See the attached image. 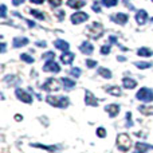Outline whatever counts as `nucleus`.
Instances as JSON below:
<instances>
[{"label": "nucleus", "instance_id": "f257e3e1", "mask_svg": "<svg viewBox=\"0 0 153 153\" xmlns=\"http://www.w3.org/2000/svg\"><path fill=\"white\" fill-rule=\"evenodd\" d=\"M116 144H117V148L121 152H128L130 149V146H132V140H130V137L128 134L121 133V134L117 136Z\"/></svg>", "mask_w": 153, "mask_h": 153}, {"label": "nucleus", "instance_id": "f03ea898", "mask_svg": "<svg viewBox=\"0 0 153 153\" xmlns=\"http://www.w3.org/2000/svg\"><path fill=\"white\" fill-rule=\"evenodd\" d=\"M46 101H47L51 106H54V108H62V109L67 108L70 103L67 97H53V95H48V97L46 98Z\"/></svg>", "mask_w": 153, "mask_h": 153}, {"label": "nucleus", "instance_id": "7ed1b4c3", "mask_svg": "<svg viewBox=\"0 0 153 153\" xmlns=\"http://www.w3.org/2000/svg\"><path fill=\"white\" fill-rule=\"evenodd\" d=\"M136 97H137V100L143 101V102H152L153 101V91L151 89H148V87H143V89H140L137 91Z\"/></svg>", "mask_w": 153, "mask_h": 153}, {"label": "nucleus", "instance_id": "20e7f679", "mask_svg": "<svg viewBox=\"0 0 153 153\" xmlns=\"http://www.w3.org/2000/svg\"><path fill=\"white\" fill-rule=\"evenodd\" d=\"M43 89H45L46 91H58V90H61V83H59L58 79L48 78L47 81L43 83Z\"/></svg>", "mask_w": 153, "mask_h": 153}, {"label": "nucleus", "instance_id": "39448f33", "mask_svg": "<svg viewBox=\"0 0 153 153\" xmlns=\"http://www.w3.org/2000/svg\"><path fill=\"white\" fill-rule=\"evenodd\" d=\"M103 30L102 27H101L100 23H93L91 26H90V30H89V35L93 38V39H98V38L102 35Z\"/></svg>", "mask_w": 153, "mask_h": 153}, {"label": "nucleus", "instance_id": "423d86ee", "mask_svg": "<svg viewBox=\"0 0 153 153\" xmlns=\"http://www.w3.org/2000/svg\"><path fill=\"white\" fill-rule=\"evenodd\" d=\"M15 94H16V97H18V100H20L22 102H26V103H31V102H32V97L26 91V90H23V89H16Z\"/></svg>", "mask_w": 153, "mask_h": 153}, {"label": "nucleus", "instance_id": "0eeeda50", "mask_svg": "<svg viewBox=\"0 0 153 153\" xmlns=\"http://www.w3.org/2000/svg\"><path fill=\"white\" fill-rule=\"evenodd\" d=\"M87 19H89V15L85 12H75L74 15L71 16V22L74 24H81V23H83V22H86Z\"/></svg>", "mask_w": 153, "mask_h": 153}, {"label": "nucleus", "instance_id": "6e6552de", "mask_svg": "<svg viewBox=\"0 0 153 153\" xmlns=\"http://www.w3.org/2000/svg\"><path fill=\"white\" fill-rule=\"evenodd\" d=\"M43 70H45V71H51V73H59L61 71V67H59V65L56 63V62L47 61L46 65L43 66Z\"/></svg>", "mask_w": 153, "mask_h": 153}, {"label": "nucleus", "instance_id": "1a4fd4ad", "mask_svg": "<svg viewBox=\"0 0 153 153\" xmlns=\"http://www.w3.org/2000/svg\"><path fill=\"white\" fill-rule=\"evenodd\" d=\"M85 103L89 106H98V100L89 90H86V93H85Z\"/></svg>", "mask_w": 153, "mask_h": 153}, {"label": "nucleus", "instance_id": "9d476101", "mask_svg": "<svg viewBox=\"0 0 153 153\" xmlns=\"http://www.w3.org/2000/svg\"><path fill=\"white\" fill-rule=\"evenodd\" d=\"M149 149H153V146L145 143H137L134 145V152L133 153H146Z\"/></svg>", "mask_w": 153, "mask_h": 153}, {"label": "nucleus", "instance_id": "9b49d317", "mask_svg": "<svg viewBox=\"0 0 153 153\" xmlns=\"http://www.w3.org/2000/svg\"><path fill=\"white\" fill-rule=\"evenodd\" d=\"M128 15H125V13H122V12H120V13H114L113 16H111V20L113 22H116V23H118V24H125L128 22Z\"/></svg>", "mask_w": 153, "mask_h": 153}, {"label": "nucleus", "instance_id": "f8f14e48", "mask_svg": "<svg viewBox=\"0 0 153 153\" xmlns=\"http://www.w3.org/2000/svg\"><path fill=\"white\" fill-rule=\"evenodd\" d=\"M105 110L108 111L110 117H116L117 114L120 113V106L117 105V103H110V105H108L105 108Z\"/></svg>", "mask_w": 153, "mask_h": 153}, {"label": "nucleus", "instance_id": "ddd939ff", "mask_svg": "<svg viewBox=\"0 0 153 153\" xmlns=\"http://www.w3.org/2000/svg\"><path fill=\"white\" fill-rule=\"evenodd\" d=\"M79 50L83 54H86V55H91L93 51H94V47H93V45L90 42H83L81 45V47H79Z\"/></svg>", "mask_w": 153, "mask_h": 153}, {"label": "nucleus", "instance_id": "4468645a", "mask_svg": "<svg viewBox=\"0 0 153 153\" xmlns=\"http://www.w3.org/2000/svg\"><path fill=\"white\" fill-rule=\"evenodd\" d=\"M146 19H148V13H146V11H144V10H140L137 12V15H136V22H137L140 26L145 24Z\"/></svg>", "mask_w": 153, "mask_h": 153}, {"label": "nucleus", "instance_id": "2eb2a0df", "mask_svg": "<svg viewBox=\"0 0 153 153\" xmlns=\"http://www.w3.org/2000/svg\"><path fill=\"white\" fill-rule=\"evenodd\" d=\"M31 146H34V148H38V149H45V151L47 152H58L59 148L58 146H54V145H43V144H31Z\"/></svg>", "mask_w": 153, "mask_h": 153}, {"label": "nucleus", "instance_id": "dca6fc26", "mask_svg": "<svg viewBox=\"0 0 153 153\" xmlns=\"http://www.w3.org/2000/svg\"><path fill=\"white\" fill-rule=\"evenodd\" d=\"M74 58H75V55L73 53H69V51H66V53H63L61 55V61H62V63H65V65H70L74 61Z\"/></svg>", "mask_w": 153, "mask_h": 153}, {"label": "nucleus", "instance_id": "f3484780", "mask_svg": "<svg viewBox=\"0 0 153 153\" xmlns=\"http://www.w3.org/2000/svg\"><path fill=\"white\" fill-rule=\"evenodd\" d=\"M122 85H124V87L125 89H134L136 86H137V82L134 81V79H132V78H124L122 79Z\"/></svg>", "mask_w": 153, "mask_h": 153}, {"label": "nucleus", "instance_id": "a211bd4d", "mask_svg": "<svg viewBox=\"0 0 153 153\" xmlns=\"http://www.w3.org/2000/svg\"><path fill=\"white\" fill-rule=\"evenodd\" d=\"M27 43H28V39H27V38H15V39L12 40V45L15 48L23 47V46H26Z\"/></svg>", "mask_w": 153, "mask_h": 153}, {"label": "nucleus", "instance_id": "6ab92c4d", "mask_svg": "<svg viewBox=\"0 0 153 153\" xmlns=\"http://www.w3.org/2000/svg\"><path fill=\"white\" fill-rule=\"evenodd\" d=\"M54 46H55L56 48H59V50L65 51V53H66V51L69 50V43L65 42V40H62V39L55 40V42H54Z\"/></svg>", "mask_w": 153, "mask_h": 153}, {"label": "nucleus", "instance_id": "aec40b11", "mask_svg": "<svg viewBox=\"0 0 153 153\" xmlns=\"http://www.w3.org/2000/svg\"><path fill=\"white\" fill-rule=\"evenodd\" d=\"M67 4H69V7L78 10V8H82V7H83V5H85V1H83V0H67Z\"/></svg>", "mask_w": 153, "mask_h": 153}, {"label": "nucleus", "instance_id": "412c9836", "mask_svg": "<svg viewBox=\"0 0 153 153\" xmlns=\"http://www.w3.org/2000/svg\"><path fill=\"white\" fill-rule=\"evenodd\" d=\"M62 83H63L65 89H67V90L75 87V81H73V79H69V78H62Z\"/></svg>", "mask_w": 153, "mask_h": 153}, {"label": "nucleus", "instance_id": "4be33fe9", "mask_svg": "<svg viewBox=\"0 0 153 153\" xmlns=\"http://www.w3.org/2000/svg\"><path fill=\"white\" fill-rule=\"evenodd\" d=\"M138 110L144 116H153V106H140Z\"/></svg>", "mask_w": 153, "mask_h": 153}, {"label": "nucleus", "instance_id": "5701e85b", "mask_svg": "<svg viewBox=\"0 0 153 153\" xmlns=\"http://www.w3.org/2000/svg\"><path fill=\"white\" fill-rule=\"evenodd\" d=\"M137 54L140 56H152L153 55V51L149 50L148 47H141V48H138Z\"/></svg>", "mask_w": 153, "mask_h": 153}, {"label": "nucleus", "instance_id": "b1692460", "mask_svg": "<svg viewBox=\"0 0 153 153\" xmlns=\"http://www.w3.org/2000/svg\"><path fill=\"white\" fill-rule=\"evenodd\" d=\"M98 74L101 76H103V78H106V79L111 78V71L108 69H105V67H100V69H98Z\"/></svg>", "mask_w": 153, "mask_h": 153}, {"label": "nucleus", "instance_id": "393cba45", "mask_svg": "<svg viewBox=\"0 0 153 153\" xmlns=\"http://www.w3.org/2000/svg\"><path fill=\"white\" fill-rule=\"evenodd\" d=\"M108 93L114 95V97H120V95H121V89H120L118 86H111L108 89Z\"/></svg>", "mask_w": 153, "mask_h": 153}, {"label": "nucleus", "instance_id": "a878e982", "mask_svg": "<svg viewBox=\"0 0 153 153\" xmlns=\"http://www.w3.org/2000/svg\"><path fill=\"white\" fill-rule=\"evenodd\" d=\"M136 67H138V69H149V67H152V63L151 62H136Z\"/></svg>", "mask_w": 153, "mask_h": 153}, {"label": "nucleus", "instance_id": "bb28decb", "mask_svg": "<svg viewBox=\"0 0 153 153\" xmlns=\"http://www.w3.org/2000/svg\"><path fill=\"white\" fill-rule=\"evenodd\" d=\"M42 58L43 59H47V61H54V58H55V54H54L53 51H48V53L43 54Z\"/></svg>", "mask_w": 153, "mask_h": 153}, {"label": "nucleus", "instance_id": "cd10ccee", "mask_svg": "<svg viewBox=\"0 0 153 153\" xmlns=\"http://www.w3.org/2000/svg\"><path fill=\"white\" fill-rule=\"evenodd\" d=\"M20 58H22V61L27 62V63H32V62H34V58H32V56H30L28 54H22Z\"/></svg>", "mask_w": 153, "mask_h": 153}, {"label": "nucleus", "instance_id": "c85d7f7f", "mask_svg": "<svg viewBox=\"0 0 153 153\" xmlns=\"http://www.w3.org/2000/svg\"><path fill=\"white\" fill-rule=\"evenodd\" d=\"M31 15L35 16L36 19H40V20H43V19H45V15H43L42 12H39V11H36V10H32L31 11Z\"/></svg>", "mask_w": 153, "mask_h": 153}, {"label": "nucleus", "instance_id": "c756f323", "mask_svg": "<svg viewBox=\"0 0 153 153\" xmlns=\"http://www.w3.org/2000/svg\"><path fill=\"white\" fill-rule=\"evenodd\" d=\"M97 136L100 138H103V137H106V130H105V128H98L97 129Z\"/></svg>", "mask_w": 153, "mask_h": 153}, {"label": "nucleus", "instance_id": "7c9ffc66", "mask_svg": "<svg viewBox=\"0 0 153 153\" xmlns=\"http://www.w3.org/2000/svg\"><path fill=\"white\" fill-rule=\"evenodd\" d=\"M105 7H114L117 4V0H102Z\"/></svg>", "mask_w": 153, "mask_h": 153}, {"label": "nucleus", "instance_id": "2f4dec72", "mask_svg": "<svg viewBox=\"0 0 153 153\" xmlns=\"http://www.w3.org/2000/svg\"><path fill=\"white\" fill-rule=\"evenodd\" d=\"M133 126V121H132V113L128 111L126 113V128H130Z\"/></svg>", "mask_w": 153, "mask_h": 153}, {"label": "nucleus", "instance_id": "473e14b6", "mask_svg": "<svg viewBox=\"0 0 153 153\" xmlns=\"http://www.w3.org/2000/svg\"><path fill=\"white\" fill-rule=\"evenodd\" d=\"M71 75L75 76V78H78V76H81V69H78V67H74V69H71Z\"/></svg>", "mask_w": 153, "mask_h": 153}, {"label": "nucleus", "instance_id": "72a5a7b5", "mask_svg": "<svg viewBox=\"0 0 153 153\" xmlns=\"http://www.w3.org/2000/svg\"><path fill=\"white\" fill-rule=\"evenodd\" d=\"M86 66L89 67V69H93V67L97 66V62H95V61H91V59H86Z\"/></svg>", "mask_w": 153, "mask_h": 153}, {"label": "nucleus", "instance_id": "f704fd0d", "mask_svg": "<svg viewBox=\"0 0 153 153\" xmlns=\"http://www.w3.org/2000/svg\"><path fill=\"white\" fill-rule=\"evenodd\" d=\"M110 53V46H102V48H101V54H103V55H106V54Z\"/></svg>", "mask_w": 153, "mask_h": 153}, {"label": "nucleus", "instance_id": "c9c22d12", "mask_svg": "<svg viewBox=\"0 0 153 153\" xmlns=\"http://www.w3.org/2000/svg\"><path fill=\"white\" fill-rule=\"evenodd\" d=\"M48 1H50V4L53 7H59L62 4V0H48Z\"/></svg>", "mask_w": 153, "mask_h": 153}, {"label": "nucleus", "instance_id": "e433bc0d", "mask_svg": "<svg viewBox=\"0 0 153 153\" xmlns=\"http://www.w3.org/2000/svg\"><path fill=\"white\" fill-rule=\"evenodd\" d=\"M93 11H95V12H101V7H100V4H98V1H95L94 4H93Z\"/></svg>", "mask_w": 153, "mask_h": 153}, {"label": "nucleus", "instance_id": "4c0bfd02", "mask_svg": "<svg viewBox=\"0 0 153 153\" xmlns=\"http://www.w3.org/2000/svg\"><path fill=\"white\" fill-rule=\"evenodd\" d=\"M5 11H7L5 5H4V4H1V18H5Z\"/></svg>", "mask_w": 153, "mask_h": 153}, {"label": "nucleus", "instance_id": "58836bf2", "mask_svg": "<svg viewBox=\"0 0 153 153\" xmlns=\"http://www.w3.org/2000/svg\"><path fill=\"white\" fill-rule=\"evenodd\" d=\"M23 1H24V0H12V4L13 5H20Z\"/></svg>", "mask_w": 153, "mask_h": 153}, {"label": "nucleus", "instance_id": "ea45409f", "mask_svg": "<svg viewBox=\"0 0 153 153\" xmlns=\"http://www.w3.org/2000/svg\"><path fill=\"white\" fill-rule=\"evenodd\" d=\"M43 1L45 0H31V3H34V4H42Z\"/></svg>", "mask_w": 153, "mask_h": 153}, {"label": "nucleus", "instance_id": "a19ab883", "mask_svg": "<svg viewBox=\"0 0 153 153\" xmlns=\"http://www.w3.org/2000/svg\"><path fill=\"white\" fill-rule=\"evenodd\" d=\"M36 46H39V47H46V42H36Z\"/></svg>", "mask_w": 153, "mask_h": 153}, {"label": "nucleus", "instance_id": "79ce46f5", "mask_svg": "<svg viewBox=\"0 0 153 153\" xmlns=\"http://www.w3.org/2000/svg\"><path fill=\"white\" fill-rule=\"evenodd\" d=\"M15 120H16V121H22V120H23V117H22L20 114H15Z\"/></svg>", "mask_w": 153, "mask_h": 153}, {"label": "nucleus", "instance_id": "37998d69", "mask_svg": "<svg viewBox=\"0 0 153 153\" xmlns=\"http://www.w3.org/2000/svg\"><path fill=\"white\" fill-rule=\"evenodd\" d=\"M63 15H65V12H63V11H61V12H58L59 19H63Z\"/></svg>", "mask_w": 153, "mask_h": 153}, {"label": "nucleus", "instance_id": "c03bdc74", "mask_svg": "<svg viewBox=\"0 0 153 153\" xmlns=\"http://www.w3.org/2000/svg\"><path fill=\"white\" fill-rule=\"evenodd\" d=\"M1 53H5V45H4V43L1 45Z\"/></svg>", "mask_w": 153, "mask_h": 153}, {"label": "nucleus", "instance_id": "a18cd8bd", "mask_svg": "<svg viewBox=\"0 0 153 153\" xmlns=\"http://www.w3.org/2000/svg\"><path fill=\"white\" fill-rule=\"evenodd\" d=\"M118 61H121V62H124V61H125V58H124V56H118Z\"/></svg>", "mask_w": 153, "mask_h": 153}]
</instances>
